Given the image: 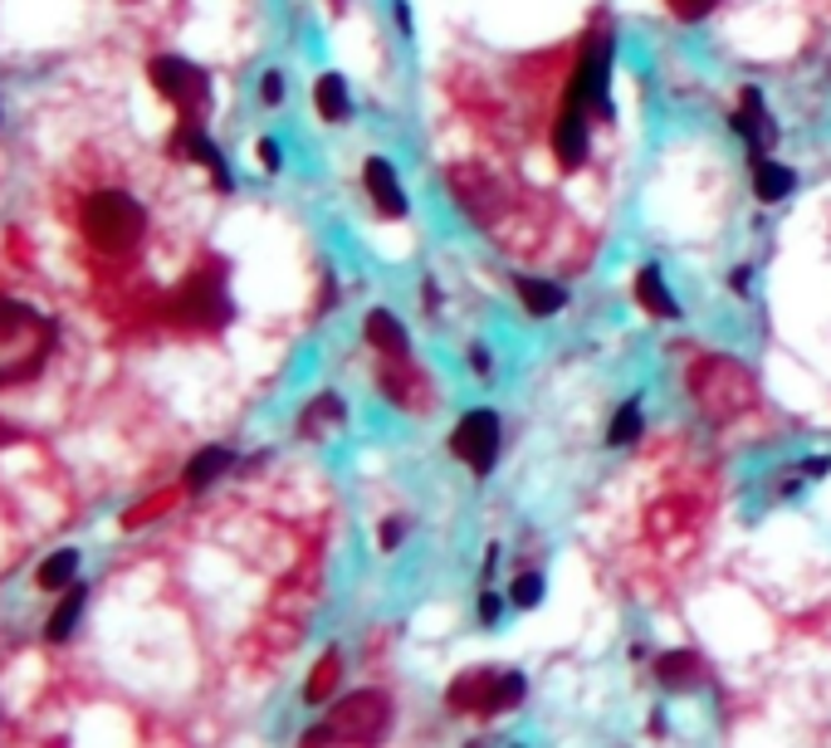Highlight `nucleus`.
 I'll use <instances>...</instances> for the list:
<instances>
[{
  "label": "nucleus",
  "instance_id": "nucleus-1",
  "mask_svg": "<svg viewBox=\"0 0 831 748\" xmlns=\"http://www.w3.org/2000/svg\"><path fill=\"white\" fill-rule=\"evenodd\" d=\"M79 236L98 255H128L147 236V206L122 187H98L79 201Z\"/></svg>",
  "mask_w": 831,
  "mask_h": 748
},
{
  "label": "nucleus",
  "instance_id": "nucleus-2",
  "mask_svg": "<svg viewBox=\"0 0 831 748\" xmlns=\"http://www.w3.org/2000/svg\"><path fill=\"white\" fill-rule=\"evenodd\" d=\"M690 397L710 421H729V416L749 411L759 401V382L739 358L710 352V358H694L690 367Z\"/></svg>",
  "mask_w": 831,
  "mask_h": 748
},
{
  "label": "nucleus",
  "instance_id": "nucleus-3",
  "mask_svg": "<svg viewBox=\"0 0 831 748\" xmlns=\"http://www.w3.org/2000/svg\"><path fill=\"white\" fill-rule=\"evenodd\" d=\"M49 348H55V323L16 299H0V382L34 377Z\"/></svg>",
  "mask_w": 831,
  "mask_h": 748
},
{
  "label": "nucleus",
  "instance_id": "nucleus-4",
  "mask_svg": "<svg viewBox=\"0 0 831 748\" xmlns=\"http://www.w3.org/2000/svg\"><path fill=\"white\" fill-rule=\"evenodd\" d=\"M392 705L382 690H357L328 709L324 725H314L304 734V744H377L387 734Z\"/></svg>",
  "mask_w": 831,
  "mask_h": 748
},
{
  "label": "nucleus",
  "instance_id": "nucleus-5",
  "mask_svg": "<svg viewBox=\"0 0 831 748\" xmlns=\"http://www.w3.org/2000/svg\"><path fill=\"white\" fill-rule=\"evenodd\" d=\"M524 690L528 685L518 670H465V676H455L445 705L455 715H499V709L524 700Z\"/></svg>",
  "mask_w": 831,
  "mask_h": 748
},
{
  "label": "nucleus",
  "instance_id": "nucleus-6",
  "mask_svg": "<svg viewBox=\"0 0 831 748\" xmlns=\"http://www.w3.org/2000/svg\"><path fill=\"white\" fill-rule=\"evenodd\" d=\"M499 440H504L499 416L489 407H479V411L461 416V426L451 431V450H455V460H465L475 475H489L494 460H499Z\"/></svg>",
  "mask_w": 831,
  "mask_h": 748
},
{
  "label": "nucleus",
  "instance_id": "nucleus-7",
  "mask_svg": "<svg viewBox=\"0 0 831 748\" xmlns=\"http://www.w3.org/2000/svg\"><path fill=\"white\" fill-rule=\"evenodd\" d=\"M152 83H157V93H162V98H171V103L206 108V73L196 64H186V59H177V54L152 59Z\"/></svg>",
  "mask_w": 831,
  "mask_h": 748
},
{
  "label": "nucleus",
  "instance_id": "nucleus-8",
  "mask_svg": "<svg viewBox=\"0 0 831 748\" xmlns=\"http://www.w3.org/2000/svg\"><path fill=\"white\" fill-rule=\"evenodd\" d=\"M606 73H612V44L597 40L582 54V69H577V79H573V103L587 108L592 103V113L597 118H612V98H606Z\"/></svg>",
  "mask_w": 831,
  "mask_h": 748
},
{
  "label": "nucleus",
  "instance_id": "nucleus-9",
  "mask_svg": "<svg viewBox=\"0 0 831 748\" xmlns=\"http://www.w3.org/2000/svg\"><path fill=\"white\" fill-rule=\"evenodd\" d=\"M553 152L563 167H582V157H587V108L573 103V98H567L563 118L553 128Z\"/></svg>",
  "mask_w": 831,
  "mask_h": 748
},
{
  "label": "nucleus",
  "instance_id": "nucleus-10",
  "mask_svg": "<svg viewBox=\"0 0 831 748\" xmlns=\"http://www.w3.org/2000/svg\"><path fill=\"white\" fill-rule=\"evenodd\" d=\"M363 181H367V191H372V201H377L382 216H406V191L396 187V171H392L387 157H367Z\"/></svg>",
  "mask_w": 831,
  "mask_h": 748
},
{
  "label": "nucleus",
  "instance_id": "nucleus-11",
  "mask_svg": "<svg viewBox=\"0 0 831 748\" xmlns=\"http://www.w3.org/2000/svg\"><path fill=\"white\" fill-rule=\"evenodd\" d=\"M514 293L524 299L528 318H553L567 303V289L563 285H553V279H533V275H518L514 279Z\"/></svg>",
  "mask_w": 831,
  "mask_h": 748
},
{
  "label": "nucleus",
  "instance_id": "nucleus-12",
  "mask_svg": "<svg viewBox=\"0 0 831 748\" xmlns=\"http://www.w3.org/2000/svg\"><path fill=\"white\" fill-rule=\"evenodd\" d=\"M230 309L226 299H220V285H210V279H191L181 293V318H191V323H220Z\"/></svg>",
  "mask_w": 831,
  "mask_h": 748
},
{
  "label": "nucleus",
  "instance_id": "nucleus-13",
  "mask_svg": "<svg viewBox=\"0 0 831 748\" xmlns=\"http://www.w3.org/2000/svg\"><path fill=\"white\" fill-rule=\"evenodd\" d=\"M636 299H641V309L655 313V318H680L675 293H670L665 275H661L655 265H641V275H636Z\"/></svg>",
  "mask_w": 831,
  "mask_h": 748
},
{
  "label": "nucleus",
  "instance_id": "nucleus-14",
  "mask_svg": "<svg viewBox=\"0 0 831 748\" xmlns=\"http://www.w3.org/2000/svg\"><path fill=\"white\" fill-rule=\"evenodd\" d=\"M314 108L324 113L328 122H343V118H353V98H347V83H343V73H324V79L314 83Z\"/></svg>",
  "mask_w": 831,
  "mask_h": 748
},
{
  "label": "nucleus",
  "instance_id": "nucleus-15",
  "mask_svg": "<svg viewBox=\"0 0 831 748\" xmlns=\"http://www.w3.org/2000/svg\"><path fill=\"white\" fill-rule=\"evenodd\" d=\"M792 187H798V171L792 167H783V162L753 167V196H759V201H783V196H792Z\"/></svg>",
  "mask_w": 831,
  "mask_h": 748
},
{
  "label": "nucleus",
  "instance_id": "nucleus-16",
  "mask_svg": "<svg viewBox=\"0 0 831 748\" xmlns=\"http://www.w3.org/2000/svg\"><path fill=\"white\" fill-rule=\"evenodd\" d=\"M661 685H670V690H690V685H700V676H704V660L694 656V651H670V656H661Z\"/></svg>",
  "mask_w": 831,
  "mask_h": 748
},
{
  "label": "nucleus",
  "instance_id": "nucleus-17",
  "mask_svg": "<svg viewBox=\"0 0 831 748\" xmlns=\"http://www.w3.org/2000/svg\"><path fill=\"white\" fill-rule=\"evenodd\" d=\"M367 342L382 352H392V358H406V328L396 323L387 309H372L367 313Z\"/></svg>",
  "mask_w": 831,
  "mask_h": 748
},
{
  "label": "nucleus",
  "instance_id": "nucleus-18",
  "mask_svg": "<svg viewBox=\"0 0 831 748\" xmlns=\"http://www.w3.org/2000/svg\"><path fill=\"white\" fill-rule=\"evenodd\" d=\"M230 450L226 446H210V450H201L191 465H186V489H206L210 480H220V475L230 470Z\"/></svg>",
  "mask_w": 831,
  "mask_h": 748
},
{
  "label": "nucleus",
  "instance_id": "nucleus-19",
  "mask_svg": "<svg viewBox=\"0 0 831 748\" xmlns=\"http://www.w3.org/2000/svg\"><path fill=\"white\" fill-rule=\"evenodd\" d=\"M763 128H768V118H763V93L749 89V93H743V113L734 118V132H739V138H749V142H768L773 132H763Z\"/></svg>",
  "mask_w": 831,
  "mask_h": 748
},
{
  "label": "nucleus",
  "instance_id": "nucleus-20",
  "mask_svg": "<svg viewBox=\"0 0 831 748\" xmlns=\"http://www.w3.org/2000/svg\"><path fill=\"white\" fill-rule=\"evenodd\" d=\"M338 670H343V656H338V651H328V656L314 666V676H308V685H304V700H308V705L328 700V695H333V685H338Z\"/></svg>",
  "mask_w": 831,
  "mask_h": 748
},
{
  "label": "nucleus",
  "instance_id": "nucleus-21",
  "mask_svg": "<svg viewBox=\"0 0 831 748\" xmlns=\"http://www.w3.org/2000/svg\"><path fill=\"white\" fill-rule=\"evenodd\" d=\"M73 572H79V553H55V558H44V568H40V587L44 592H65V587L73 582Z\"/></svg>",
  "mask_w": 831,
  "mask_h": 748
},
{
  "label": "nucleus",
  "instance_id": "nucleus-22",
  "mask_svg": "<svg viewBox=\"0 0 831 748\" xmlns=\"http://www.w3.org/2000/svg\"><path fill=\"white\" fill-rule=\"evenodd\" d=\"M641 436V407L636 401H622L612 416V426H606V446H631V440Z\"/></svg>",
  "mask_w": 831,
  "mask_h": 748
},
{
  "label": "nucleus",
  "instance_id": "nucleus-23",
  "mask_svg": "<svg viewBox=\"0 0 831 748\" xmlns=\"http://www.w3.org/2000/svg\"><path fill=\"white\" fill-rule=\"evenodd\" d=\"M79 611H83V592H69V602L49 617V641H65L73 631V621H79Z\"/></svg>",
  "mask_w": 831,
  "mask_h": 748
},
{
  "label": "nucleus",
  "instance_id": "nucleus-24",
  "mask_svg": "<svg viewBox=\"0 0 831 748\" xmlns=\"http://www.w3.org/2000/svg\"><path fill=\"white\" fill-rule=\"evenodd\" d=\"M543 592H548V582H543V572H524V578L514 582V592H508V602L514 607H538Z\"/></svg>",
  "mask_w": 831,
  "mask_h": 748
},
{
  "label": "nucleus",
  "instance_id": "nucleus-25",
  "mask_svg": "<svg viewBox=\"0 0 831 748\" xmlns=\"http://www.w3.org/2000/svg\"><path fill=\"white\" fill-rule=\"evenodd\" d=\"M324 421H343V401L338 397H318L314 407H308V416H304V431H324Z\"/></svg>",
  "mask_w": 831,
  "mask_h": 748
},
{
  "label": "nucleus",
  "instance_id": "nucleus-26",
  "mask_svg": "<svg viewBox=\"0 0 831 748\" xmlns=\"http://www.w3.org/2000/svg\"><path fill=\"white\" fill-rule=\"evenodd\" d=\"M665 6H670V16H675V20H704L719 0H665Z\"/></svg>",
  "mask_w": 831,
  "mask_h": 748
},
{
  "label": "nucleus",
  "instance_id": "nucleus-27",
  "mask_svg": "<svg viewBox=\"0 0 831 748\" xmlns=\"http://www.w3.org/2000/svg\"><path fill=\"white\" fill-rule=\"evenodd\" d=\"M259 162H265V171H279L284 152H279V142H275V138H265V142H259Z\"/></svg>",
  "mask_w": 831,
  "mask_h": 748
},
{
  "label": "nucleus",
  "instance_id": "nucleus-28",
  "mask_svg": "<svg viewBox=\"0 0 831 748\" xmlns=\"http://www.w3.org/2000/svg\"><path fill=\"white\" fill-rule=\"evenodd\" d=\"M279 98H284V73L269 69L265 73V103H279Z\"/></svg>",
  "mask_w": 831,
  "mask_h": 748
},
{
  "label": "nucleus",
  "instance_id": "nucleus-29",
  "mask_svg": "<svg viewBox=\"0 0 831 748\" xmlns=\"http://www.w3.org/2000/svg\"><path fill=\"white\" fill-rule=\"evenodd\" d=\"M479 621H485V627H494V621H499V597H494V592L479 597Z\"/></svg>",
  "mask_w": 831,
  "mask_h": 748
},
{
  "label": "nucleus",
  "instance_id": "nucleus-30",
  "mask_svg": "<svg viewBox=\"0 0 831 748\" xmlns=\"http://www.w3.org/2000/svg\"><path fill=\"white\" fill-rule=\"evenodd\" d=\"M396 543H402V523L387 519V523H382V553H392Z\"/></svg>",
  "mask_w": 831,
  "mask_h": 748
},
{
  "label": "nucleus",
  "instance_id": "nucleus-31",
  "mask_svg": "<svg viewBox=\"0 0 831 748\" xmlns=\"http://www.w3.org/2000/svg\"><path fill=\"white\" fill-rule=\"evenodd\" d=\"M802 470H808V475H827V470H831V460H827V456H812L808 465H802Z\"/></svg>",
  "mask_w": 831,
  "mask_h": 748
},
{
  "label": "nucleus",
  "instance_id": "nucleus-32",
  "mask_svg": "<svg viewBox=\"0 0 831 748\" xmlns=\"http://www.w3.org/2000/svg\"><path fill=\"white\" fill-rule=\"evenodd\" d=\"M749 279H753L749 269H734V293H749Z\"/></svg>",
  "mask_w": 831,
  "mask_h": 748
},
{
  "label": "nucleus",
  "instance_id": "nucleus-33",
  "mask_svg": "<svg viewBox=\"0 0 831 748\" xmlns=\"http://www.w3.org/2000/svg\"><path fill=\"white\" fill-rule=\"evenodd\" d=\"M0 436H6V431H0Z\"/></svg>",
  "mask_w": 831,
  "mask_h": 748
}]
</instances>
